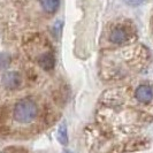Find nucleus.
I'll use <instances>...</instances> for the list:
<instances>
[{
    "mask_svg": "<svg viewBox=\"0 0 153 153\" xmlns=\"http://www.w3.org/2000/svg\"><path fill=\"white\" fill-rule=\"evenodd\" d=\"M39 63L40 66L46 70H50V69L53 68L54 66V56L51 53H45L43 54L39 59Z\"/></svg>",
    "mask_w": 153,
    "mask_h": 153,
    "instance_id": "423d86ee",
    "label": "nucleus"
},
{
    "mask_svg": "<svg viewBox=\"0 0 153 153\" xmlns=\"http://www.w3.org/2000/svg\"><path fill=\"white\" fill-rule=\"evenodd\" d=\"M10 63V56L6 53H0V69L8 67Z\"/></svg>",
    "mask_w": 153,
    "mask_h": 153,
    "instance_id": "6e6552de",
    "label": "nucleus"
},
{
    "mask_svg": "<svg viewBox=\"0 0 153 153\" xmlns=\"http://www.w3.org/2000/svg\"><path fill=\"white\" fill-rule=\"evenodd\" d=\"M109 39L114 44H123L127 40V32L122 28H116V29L112 31Z\"/></svg>",
    "mask_w": 153,
    "mask_h": 153,
    "instance_id": "20e7f679",
    "label": "nucleus"
},
{
    "mask_svg": "<svg viewBox=\"0 0 153 153\" xmlns=\"http://www.w3.org/2000/svg\"><path fill=\"white\" fill-rule=\"evenodd\" d=\"M58 139L61 143L62 145H67L68 144V134H67V127L65 123H62L59 127L58 130Z\"/></svg>",
    "mask_w": 153,
    "mask_h": 153,
    "instance_id": "0eeeda50",
    "label": "nucleus"
},
{
    "mask_svg": "<svg viewBox=\"0 0 153 153\" xmlns=\"http://www.w3.org/2000/svg\"><path fill=\"white\" fill-rule=\"evenodd\" d=\"M0 153H1V152H0Z\"/></svg>",
    "mask_w": 153,
    "mask_h": 153,
    "instance_id": "9b49d317",
    "label": "nucleus"
},
{
    "mask_svg": "<svg viewBox=\"0 0 153 153\" xmlns=\"http://www.w3.org/2000/svg\"><path fill=\"white\" fill-rule=\"evenodd\" d=\"M1 82L4 86L8 90H14L21 83V76L19 73L15 71H8L5 73L1 77Z\"/></svg>",
    "mask_w": 153,
    "mask_h": 153,
    "instance_id": "f03ea898",
    "label": "nucleus"
},
{
    "mask_svg": "<svg viewBox=\"0 0 153 153\" xmlns=\"http://www.w3.org/2000/svg\"><path fill=\"white\" fill-rule=\"evenodd\" d=\"M38 114V107L33 100L22 99L14 107V119L20 123H30Z\"/></svg>",
    "mask_w": 153,
    "mask_h": 153,
    "instance_id": "f257e3e1",
    "label": "nucleus"
},
{
    "mask_svg": "<svg viewBox=\"0 0 153 153\" xmlns=\"http://www.w3.org/2000/svg\"><path fill=\"white\" fill-rule=\"evenodd\" d=\"M128 5H130V6H138V5H140V4H143L144 2V0H124Z\"/></svg>",
    "mask_w": 153,
    "mask_h": 153,
    "instance_id": "1a4fd4ad",
    "label": "nucleus"
},
{
    "mask_svg": "<svg viewBox=\"0 0 153 153\" xmlns=\"http://www.w3.org/2000/svg\"><path fill=\"white\" fill-rule=\"evenodd\" d=\"M136 98L138 101L143 102V104H149L153 99V91L152 89L147 85H140L136 90Z\"/></svg>",
    "mask_w": 153,
    "mask_h": 153,
    "instance_id": "7ed1b4c3",
    "label": "nucleus"
},
{
    "mask_svg": "<svg viewBox=\"0 0 153 153\" xmlns=\"http://www.w3.org/2000/svg\"><path fill=\"white\" fill-rule=\"evenodd\" d=\"M40 5L43 9L47 13H54L58 10L60 0H40Z\"/></svg>",
    "mask_w": 153,
    "mask_h": 153,
    "instance_id": "39448f33",
    "label": "nucleus"
},
{
    "mask_svg": "<svg viewBox=\"0 0 153 153\" xmlns=\"http://www.w3.org/2000/svg\"><path fill=\"white\" fill-rule=\"evenodd\" d=\"M63 153H73V152H70V151H65Z\"/></svg>",
    "mask_w": 153,
    "mask_h": 153,
    "instance_id": "9d476101",
    "label": "nucleus"
}]
</instances>
